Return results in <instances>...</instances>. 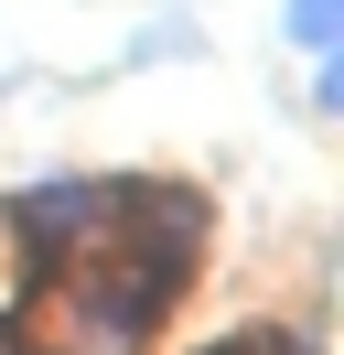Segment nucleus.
Wrapping results in <instances>:
<instances>
[{
  "instance_id": "f257e3e1",
  "label": "nucleus",
  "mask_w": 344,
  "mask_h": 355,
  "mask_svg": "<svg viewBox=\"0 0 344 355\" xmlns=\"http://www.w3.org/2000/svg\"><path fill=\"white\" fill-rule=\"evenodd\" d=\"M108 216H129V259L162 269V280H194V259H205V194H183V183H108Z\"/></svg>"
},
{
  "instance_id": "7ed1b4c3",
  "label": "nucleus",
  "mask_w": 344,
  "mask_h": 355,
  "mask_svg": "<svg viewBox=\"0 0 344 355\" xmlns=\"http://www.w3.org/2000/svg\"><path fill=\"white\" fill-rule=\"evenodd\" d=\"M334 22H344V0H291V44L301 54H334Z\"/></svg>"
},
{
  "instance_id": "f03ea898",
  "label": "nucleus",
  "mask_w": 344,
  "mask_h": 355,
  "mask_svg": "<svg viewBox=\"0 0 344 355\" xmlns=\"http://www.w3.org/2000/svg\"><path fill=\"white\" fill-rule=\"evenodd\" d=\"M97 216H108V183H43V194H22V248L54 259V248H76Z\"/></svg>"
}]
</instances>
